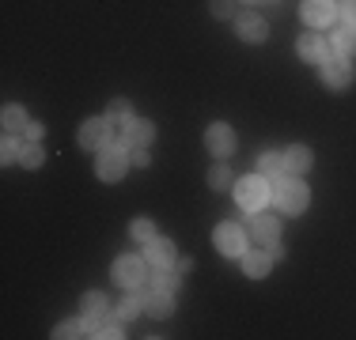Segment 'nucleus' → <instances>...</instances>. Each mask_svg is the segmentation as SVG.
<instances>
[{
  "instance_id": "nucleus-31",
  "label": "nucleus",
  "mask_w": 356,
  "mask_h": 340,
  "mask_svg": "<svg viewBox=\"0 0 356 340\" xmlns=\"http://www.w3.org/2000/svg\"><path fill=\"white\" fill-rule=\"evenodd\" d=\"M341 19L356 23V0H341Z\"/></svg>"
},
{
  "instance_id": "nucleus-14",
  "label": "nucleus",
  "mask_w": 356,
  "mask_h": 340,
  "mask_svg": "<svg viewBox=\"0 0 356 340\" xmlns=\"http://www.w3.org/2000/svg\"><path fill=\"white\" fill-rule=\"evenodd\" d=\"M334 53V46H326V38H318V34H303L300 38V57L303 61H326V57Z\"/></svg>"
},
{
  "instance_id": "nucleus-5",
  "label": "nucleus",
  "mask_w": 356,
  "mask_h": 340,
  "mask_svg": "<svg viewBox=\"0 0 356 340\" xmlns=\"http://www.w3.org/2000/svg\"><path fill=\"white\" fill-rule=\"evenodd\" d=\"M213 242H216V250L224 253V257H243V253H247L250 235L243 231L239 223H220L216 235H213Z\"/></svg>"
},
{
  "instance_id": "nucleus-27",
  "label": "nucleus",
  "mask_w": 356,
  "mask_h": 340,
  "mask_svg": "<svg viewBox=\"0 0 356 340\" xmlns=\"http://www.w3.org/2000/svg\"><path fill=\"white\" fill-rule=\"evenodd\" d=\"M133 238H137V242H156V223H152V219H137V223H133Z\"/></svg>"
},
{
  "instance_id": "nucleus-16",
  "label": "nucleus",
  "mask_w": 356,
  "mask_h": 340,
  "mask_svg": "<svg viewBox=\"0 0 356 340\" xmlns=\"http://www.w3.org/2000/svg\"><path fill=\"white\" fill-rule=\"evenodd\" d=\"M83 321H88V333L99 337V340H118V337H125L122 329H118L114 314H106V318H83Z\"/></svg>"
},
{
  "instance_id": "nucleus-35",
  "label": "nucleus",
  "mask_w": 356,
  "mask_h": 340,
  "mask_svg": "<svg viewBox=\"0 0 356 340\" xmlns=\"http://www.w3.org/2000/svg\"><path fill=\"white\" fill-rule=\"evenodd\" d=\"M247 4H250V0H247Z\"/></svg>"
},
{
  "instance_id": "nucleus-19",
  "label": "nucleus",
  "mask_w": 356,
  "mask_h": 340,
  "mask_svg": "<svg viewBox=\"0 0 356 340\" xmlns=\"http://www.w3.org/2000/svg\"><path fill=\"white\" fill-rule=\"evenodd\" d=\"M307 167H311V151L303 148V144H296V148L284 151V170L288 174H303Z\"/></svg>"
},
{
  "instance_id": "nucleus-22",
  "label": "nucleus",
  "mask_w": 356,
  "mask_h": 340,
  "mask_svg": "<svg viewBox=\"0 0 356 340\" xmlns=\"http://www.w3.org/2000/svg\"><path fill=\"white\" fill-rule=\"evenodd\" d=\"M110 314V299L103 291H88L83 295V318H106Z\"/></svg>"
},
{
  "instance_id": "nucleus-9",
  "label": "nucleus",
  "mask_w": 356,
  "mask_h": 340,
  "mask_svg": "<svg viewBox=\"0 0 356 340\" xmlns=\"http://www.w3.org/2000/svg\"><path fill=\"white\" fill-rule=\"evenodd\" d=\"M205 148L213 151L216 159H227L235 151V133L227 129L224 121H216V125H209V133H205Z\"/></svg>"
},
{
  "instance_id": "nucleus-1",
  "label": "nucleus",
  "mask_w": 356,
  "mask_h": 340,
  "mask_svg": "<svg viewBox=\"0 0 356 340\" xmlns=\"http://www.w3.org/2000/svg\"><path fill=\"white\" fill-rule=\"evenodd\" d=\"M273 204L284 212V216H300L303 208H307V201H311V193H307V185L300 182V174H284V178H273Z\"/></svg>"
},
{
  "instance_id": "nucleus-30",
  "label": "nucleus",
  "mask_w": 356,
  "mask_h": 340,
  "mask_svg": "<svg viewBox=\"0 0 356 340\" xmlns=\"http://www.w3.org/2000/svg\"><path fill=\"white\" fill-rule=\"evenodd\" d=\"M19 151H23V148L15 144V136L8 133V136H4V148H0V159H4V163H19Z\"/></svg>"
},
{
  "instance_id": "nucleus-4",
  "label": "nucleus",
  "mask_w": 356,
  "mask_h": 340,
  "mask_svg": "<svg viewBox=\"0 0 356 340\" xmlns=\"http://www.w3.org/2000/svg\"><path fill=\"white\" fill-rule=\"evenodd\" d=\"M148 257H137V253H125V257L114 261V280L125 287H144V280H148Z\"/></svg>"
},
{
  "instance_id": "nucleus-8",
  "label": "nucleus",
  "mask_w": 356,
  "mask_h": 340,
  "mask_svg": "<svg viewBox=\"0 0 356 340\" xmlns=\"http://www.w3.org/2000/svg\"><path fill=\"white\" fill-rule=\"evenodd\" d=\"M247 235H250V242L273 246L277 238H281V223H277L273 216H261V212H254V216H250V223H247Z\"/></svg>"
},
{
  "instance_id": "nucleus-11",
  "label": "nucleus",
  "mask_w": 356,
  "mask_h": 340,
  "mask_svg": "<svg viewBox=\"0 0 356 340\" xmlns=\"http://www.w3.org/2000/svg\"><path fill=\"white\" fill-rule=\"evenodd\" d=\"M156 140V125L152 121H137V117H133L129 125H125V136H122V144L129 151H137V148H148V144Z\"/></svg>"
},
{
  "instance_id": "nucleus-15",
  "label": "nucleus",
  "mask_w": 356,
  "mask_h": 340,
  "mask_svg": "<svg viewBox=\"0 0 356 340\" xmlns=\"http://www.w3.org/2000/svg\"><path fill=\"white\" fill-rule=\"evenodd\" d=\"M269 265H273V253H266V250H247V253H243V272L254 276V280L266 276Z\"/></svg>"
},
{
  "instance_id": "nucleus-18",
  "label": "nucleus",
  "mask_w": 356,
  "mask_h": 340,
  "mask_svg": "<svg viewBox=\"0 0 356 340\" xmlns=\"http://www.w3.org/2000/svg\"><path fill=\"white\" fill-rule=\"evenodd\" d=\"M152 287H163V291H175L178 280H182V272H178L175 265H152Z\"/></svg>"
},
{
  "instance_id": "nucleus-26",
  "label": "nucleus",
  "mask_w": 356,
  "mask_h": 340,
  "mask_svg": "<svg viewBox=\"0 0 356 340\" xmlns=\"http://www.w3.org/2000/svg\"><path fill=\"white\" fill-rule=\"evenodd\" d=\"M232 182H235V178H232V170H227L224 163H216L213 170H209V185H213L216 193H224V189H227V185H232Z\"/></svg>"
},
{
  "instance_id": "nucleus-29",
  "label": "nucleus",
  "mask_w": 356,
  "mask_h": 340,
  "mask_svg": "<svg viewBox=\"0 0 356 340\" xmlns=\"http://www.w3.org/2000/svg\"><path fill=\"white\" fill-rule=\"evenodd\" d=\"M19 163H23V167H31V170L42 167V148H38V140H31L27 148L19 151Z\"/></svg>"
},
{
  "instance_id": "nucleus-2",
  "label": "nucleus",
  "mask_w": 356,
  "mask_h": 340,
  "mask_svg": "<svg viewBox=\"0 0 356 340\" xmlns=\"http://www.w3.org/2000/svg\"><path fill=\"white\" fill-rule=\"evenodd\" d=\"M235 201H239V208H247V212L266 208V201H273V193H269V185H266V174L239 178V182H235Z\"/></svg>"
},
{
  "instance_id": "nucleus-24",
  "label": "nucleus",
  "mask_w": 356,
  "mask_h": 340,
  "mask_svg": "<svg viewBox=\"0 0 356 340\" xmlns=\"http://www.w3.org/2000/svg\"><path fill=\"white\" fill-rule=\"evenodd\" d=\"M106 121H110V125H129V121H133V106H129L125 99H114V102L106 106Z\"/></svg>"
},
{
  "instance_id": "nucleus-32",
  "label": "nucleus",
  "mask_w": 356,
  "mask_h": 340,
  "mask_svg": "<svg viewBox=\"0 0 356 340\" xmlns=\"http://www.w3.org/2000/svg\"><path fill=\"white\" fill-rule=\"evenodd\" d=\"M213 15L227 19V15H232V0H213Z\"/></svg>"
},
{
  "instance_id": "nucleus-12",
  "label": "nucleus",
  "mask_w": 356,
  "mask_h": 340,
  "mask_svg": "<svg viewBox=\"0 0 356 340\" xmlns=\"http://www.w3.org/2000/svg\"><path fill=\"white\" fill-rule=\"evenodd\" d=\"M144 310H148L152 318H171V314H175V291L152 287V291L144 295Z\"/></svg>"
},
{
  "instance_id": "nucleus-17",
  "label": "nucleus",
  "mask_w": 356,
  "mask_h": 340,
  "mask_svg": "<svg viewBox=\"0 0 356 340\" xmlns=\"http://www.w3.org/2000/svg\"><path fill=\"white\" fill-rule=\"evenodd\" d=\"M148 250V265H175V242L171 238H156L144 246Z\"/></svg>"
},
{
  "instance_id": "nucleus-3",
  "label": "nucleus",
  "mask_w": 356,
  "mask_h": 340,
  "mask_svg": "<svg viewBox=\"0 0 356 340\" xmlns=\"http://www.w3.org/2000/svg\"><path fill=\"white\" fill-rule=\"evenodd\" d=\"M125 167H129V148H125V144H106V148L99 151L95 170H99L103 182H122Z\"/></svg>"
},
{
  "instance_id": "nucleus-21",
  "label": "nucleus",
  "mask_w": 356,
  "mask_h": 340,
  "mask_svg": "<svg viewBox=\"0 0 356 340\" xmlns=\"http://www.w3.org/2000/svg\"><path fill=\"white\" fill-rule=\"evenodd\" d=\"M258 174L281 178L284 174V155H281V151H261V155H258Z\"/></svg>"
},
{
  "instance_id": "nucleus-25",
  "label": "nucleus",
  "mask_w": 356,
  "mask_h": 340,
  "mask_svg": "<svg viewBox=\"0 0 356 340\" xmlns=\"http://www.w3.org/2000/svg\"><path fill=\"white\" fill-rule=\"evenodd\" d=\"M140 310H144V299H140V295H125V299H122V303L114 306V314H118V318H122V321L137 318Z\"/></svg>"
},
{
  "instance_id": "nucleus-23",
  "label": "nucleus",
  "mask_w": 356,
  "mask_h": 340,
  "mask_svg": "<svg viewBox=\"0 0 356 340\" xmlns=\"http://www.w3.org/2000/svg\"><path fill=\"white\" fill-rule=\"evenodd\" d=\"M0 121H4V133H23V129H27V114H23V106H4V114H0Z\"/></svg>"
},
{
  "instance_id": "nucleus-20",
  "label": "nucleus",
  "mask_w": 356,
  "mask_h": 340,
  "mask_svg": "<svg viewBox=\"0 0 356 340\" xmlns=\"http://www.w3.org/2000/svg\"><path fill=\"white\" fill-rule=\"evenodd\" d=\"M334 53H341V57L356 53V23H345V27L334 34Z\"/></svg>"
},
{
  "instance_id": "nucleus-28",
  "label": "nucleus",
  "mask_w": 356,
  "mask_h": 340,
  "mask_svg": "<svg viewBox=\"0 0 356 340\" xmlns=\"http://www.w3.org/2000/svg\"><path fill=\"white\" fill-rule=\"evenodd\" d=\"M83 333H88V321H65V325L54 329V337H61V340H72V337H83Z\"/></svg>"
},
{
  "instance_id": "nucleus-10",
  "label": "nucleus",
  "mask_w": 356,
  "mask_h": 340,
  "mask_svg": "<svg viewBox=\"0 0 356 340\" xmlns=\"http://www.w3.org/2000/svg\"><path fill=\"white\" fill-rule=\"evenodd\" d=\"M300 15H303V23H311V27H330L334 15H337V8L330 4V0H303Z\"/></svg>"
},
{
  "instance_id": "nucleus-13",
  "label": "nucleus",
  "mask_w": 356,
  "mask_h": 340,
  "mask_svg": "<svg viewBox=\"0 0 356 340\" xmlns=\"http://www.w3.org/2000/svg\"><path fill=\"white\" fill-rule=\"evenodd\" d=\"M235 34H239L243 42H266V19L261 15H254V12H247V15H239L235 19Z\"/></svg>"
},
{
  "instance_id": "nucleus-33",
  "label": "nucleus",
  "mask_w": 356,
  "mask_h": 340,
  "mask_svg": "<svg viewBox=\"0 0 356 340\" xmlns=\"http://www.w3.org/2000/svg\"><path fill=\"white\" fill-rule=\"evenodd\" d=\"M129 159L137 167H148V148H137V151H129Z\"/></svg>"
},
{
  "instance_id": "nucleus-34",
  "label": "nucleus",
  "mask_w": 356,
  "mask_h": 340,
  "mask_svg": "<svg viewBox=\"0 0 356 340\" xmlns=\"http://www.w3.org/2000/svg\"><path fill=\"white\" fill-rule=\"evenodd\" d=\"M23 133H27V140H42V125H38V121H31Z\"/></svg>"
},
{
  "instance_id": "nucleus-6",
  "label": "nucleus",
  "mask_w": 356,
  "mask_h": 340,
  "mask_svg": "<svg viewBox=\"0 0 356 340\" xmlns=\"http://www.w3.org/2000/svg\"><path fill=\"white\" fill-rule=\"evenodd\" d=\"M322 83H326L330 91H345L353 83V65L345 61L341 53H330L326 61H322Z\"/></svg>"
},
{
  "instance_id": "nucleus-7",
  "label": "nucleus",
  "mask_w": 356,
  "mask_h": 340,
  "mask_svg": "<svg viewBox=\"0 0 356 340\" xmlns=\"http://www.w3.org/2000/svg\"><path fill=\"white\" fill-rule=\"evenodd\" d=\"M76 140H80V148H83V151H103L106 144H110V121H106V117H103V121H99V117L83 121V125H80V136H76Z\"/></svg>"
}]
</instances>
